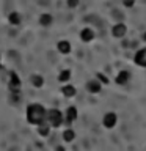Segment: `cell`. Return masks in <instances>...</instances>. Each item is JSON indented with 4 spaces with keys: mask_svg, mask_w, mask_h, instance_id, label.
Here are the masks:
<instances>
[{
    "mask_svg": "<svg viewBox=\"0 0 146 151\" xmlns=\"http://www.w3.org/2000/svg\"><path fill=\"white\" fill-rule=\"evenodd\" d=\"M46 115H47V110L41 104H30L27 109V120L28 123L31 124H39V123L46 121Z\"/></svg>",
    "mask_w": 146,
    "mask_h": 151,
    "instance_id": "cell-1",
    "label": "cell"
},
{
    "mask_svg": "<svg viewBox=\"0 0 146 151\" xmlns=\"http://www.w3.org/2000/svg\"><path fill=\"white\" fill-rule=\"evenodd\" d=\"M46 120H47V123H49L52 127H58V126H61V123H63L64 116H63V113H61L58 109H52V110L47 112Z\"/></svg>",
    "mask_w": 146,
    "mask_h": 151,
    "instance_id": "cell-2",
    "label": "cell"
},
{
    "mask_svg": "<svg viewBox=\"0 0 146 151\" xmlns=\"http://www.w3.org/2000/svg\"><path fill=\"white\" fill-rule=\"evenodd\" d=\"M118 123V116L115 112H107L105 115L102 118V124L107 127V129H112V127H115Z\"/></svg>",
    "mask_w": 146,
    "mask_h": 151,
    "instance_id": "cell-3",
    "label": "cell"
},
{
    "mask_svg": "<svg viewBox=\"0 0 146 151\" xmlns=\"http://www.w3.org/2000/svg\"><path fill=\"white\" fill-rule=\"evenodd\" d=\"M127 33V25L124 22H116L112 28V35L115 38H124Z\"/></svg>",
    "mask_w": 146,
    "mask_h": 151,
    "instance_id": "cell-4",
    "label": "cell"
},
{
    "mask_svg": "<svg viewBox=\"0 0 146 151\" xmlns=\"http://www.w3.org/2000/svg\"><path fill=\"white\" fill-rule=\"evenodd\" d=\"M134 63L140 68H146V47L145 49H140L134 57Z\"/></svg>",
    "mask_w": 146,
    "mask_h": 151,
    "instance_id": "cell-5",
    "label": "cell"
},
{
    "mask_svg": "<svg viewBox=\"0 0 146 151\" xmlns=\"http://www.w3.org/2000/svg\"><path fill=\"white\" fill-rule=\"evenodd\" d=\"M87 90L91 94H97V93H101V90H102V83L99 82L97 79H93L87 83Z\"/></svg>",
    "mask_w": 146,
    "mask_h": 151,
    "instance_id": "cell-6",
    "label": "cell"
},
{
    "mask_svg": "<svg viewBox=\"0 0 146 151\" xmlns=\"http://www.w3.org/2000/svg\"><path fill=\"white\" fill-rule=\"evenodd\" d=\"M64 120L68 124H71L72 121L77 120V109H75L74 106H69L68 109H66V113H64Z\"/></svg>",
    "mask_w": 146,
    "mask_h": 151,
    "instance_id": "cell-7",
    "label": "cell"
},
{
    "mask_svg": "<svg viewBox=\"0 0 146 151\" xmlns=\"http://www.w3.org/2000/svg\"><path fill=\"white\" fill-rule=\"evenodd\" d=\"M115 80H116L118 85H126V83L130 80V73H129V71H126V69H122V71H120V73H118V76H116Z\"/></svg>",
    "mask_w": 146,
    "mask_h": 151,
    "instance_id": "cell-8",
    "label": "cell"
},
{
    "mask_svg": "<svg viewBox=\"0 0 146 151\" xmlns=\"http://www.w3.org/2000/svg\"><path fill=\"white\" fill-rule=\"evenodd\" d=\"M80 40H82L83 42H89L94 40V32L91 30V28H83L82 32H80Z\"/></svg>",
    "mask_w": 146,
    "mask_h": 151,
    "instance_id": "cell-9",
    "label": "cell"
},
{
    "mask_svg": "<svg viewBox=\"0 0 146 151\" xmlns=\"http://www.w3.org/2000/svg\"><path fill=\"white\" fill-rule=\"evenodd\" d=\"M19 87H21V79L17 77V74H11L9 76V88L11 91H19Z\"/></svg>",
    "mask_w": 146,
    "mask_h": 151,
    "instance_id": "cell-10",
    "label": "cell"
},
{
    "mask_svg": "<svg viewBox=\"0 0 146 151\" xmlns=\"http://www.w3.org/2000/svg\"><path fill=\"white\" fill-rule=\"evenodd\" d=\"M49 132H50V124H49V123L42 121V123L38 124V134H39V135L47 137V135H49Z\"/></svg>",
    "mask_w": 146,
    "mask_h": 151,
    "instance_id": "cell-11",
    "label": "cell"
},
{
    "mask_svg": "<svg viewBox=\"0 0 146 151\" xmlns=\"http://www.w3.org/2000/svg\"><path fill=\"white\" fill-rule=\"evenodd\" d=\"M57 49H58L60 54H69L71 52V42L69 41H60L58 44H57Z\"/></svg>",
    "mask_w": 146,
    "mask_h": 151,
    "instance_id": "cell-12",
    "label": "cell"
},
{
    "mask_svg": "<svg viewBox=\"0 0 146 151\" xmlns=\"http://www.w3.org/2000/svg\"><path fill=\"white\" fill-rule=\"evenodd\" d=\"M61 93H63L66 98H74L75 93H77V90H75V87H72V85H64V87L61 88Z\"/></svg>",
    "mask_w": 146,
    "mask_h": 151,
    "instance_id": "cell-13",
    "label": "cell"
},
{
    "mask_svg": "<svg viewBox=\"0 0 146 151\" xmlns=\"http://www.w3.org/2000/svg\"><path fill=\"white\" fill-rule=\"evenodd\" d=\"M52 22H54V17H52V14H47V13L41 14L39 24H41L42 27H49V25H52Z\"/></svg>",
    "mask_w": 146,
    "mask_h": 151,
    "instance_id": "cell-14",
    "label": "cell"
},
{
    "mask_svg": "<svg viewBox=\"0 0 146 151\" xmlns=\"http://www.w3.org/2000/svg\"><path fill=\"white\" fill-rule=\"evenodd\" d=\"M75 139V132L72 131V129H64V132H63V140L64 142H72Z\"/></svg>",
    "mask_w": 146,
    "mask_h": 151,
    "instance_id": "cell-15",
    "label": "cell"
},
{
    "mask_svg": "<svg viewBox=\"0 0 146 151\" xmlns=\"http://www.w3.org/2000/svg\"><path fill=\"white\" fill-rule=\"evenodd\" d=\"M8 19H9V22H11L13 25H19V24H21V16H19V13H16V11L9 13Z\"/></svg>",
    "mask_w": 146,
    "mask_h": 151,
    "instance_id": "cell-16",
    "label": "cell"
},
{
    "mask_svg": "<svg viewBox=\"0 0 146 151\" xmlns=\"http://www.w3.org/2000/svg\"><path fill=\"white\" fill-rule=\"evenodd\" d=\"M31 83L35 85L36 88H39V87H42V83H44V79H42L41 76H38V74H33L31 76Z\"/></svg>",
    "mask_w": 146,
    "mask_h": 151,
    "instance_id": "cell-17",
    "label": "cell"
},
{
    "mask_svg": "<svg viewBox=\"0 0 146 151\" xmlns=\"http://www.w3.org/2000/svg\"><path fill=\"white\" fill-rule=\"evenodd\" d=\"M71 79V71L69 69H63L60 73V76H58V80L60 82H68V80Z\"/></svg>",
    "mask_w": 146,
    "mask_h": 151,
    "instance_id": "cell-18",
    "label": "cell"
},
{
    "mask_svg": "<svg viewBox=\"0 0 146 151\" xmlns=\"http://www.w3.org/2000/svg\"><path fill=\"white\" fill-rule=\"evenodd\" d=\"M96 79H97L102 85H107V83H108V77H107L105 74H102V73H97V74H96Z\"/></svg>",
    "mask_w": 146,
    "mask_h": 151,
    "instance_id": "cell-19",
    "label": "cell"
},
{
    "mask_svg": "<svg viewBox=\"0 0 146 151\" xmlns=\"http://www.w3.org/2000/svg\"><path fill=\"white\" fill-rule=\"evenodd\" d=\"M122 3H124L126 8H132L135 5V0H122Z\"/></svg>",
    "mask_w": 146,
    "mask_h": 151,
    "instance_id": "cell-20",
    "label": "cell"
},
{
    "mask_svg": "<svg viewBox=\"0 0 146 151\" xmlns=\"http://www.w3.org/2000/svg\"><path fill=\"white\" fill-rule=\"evenodd\" d=\"M79 5V0H68V6L69 8H75Z\"/></svg>",
    "mask_w": 146,
    "mask_h": 151,
    "instance_id": "cell-21",
    "label": "cell"
},
{
    "mask_svg": "<svg viewBox=\"0 0 146 151\" xmlns=\"http://www.w3.org/2000/svg\"><path fill=\"white\" fill-rule=\"evenodd\" d=\"M57 151H64L63 146H57Z\"/></svg>",
    "mask_w": 146,
    "mask_h": 151,
    "instance_id": "cell-22",
    "label": "cell"
},
{
    "mask_svg": "<svg viewBox=\"0 0 146 151\" xmlns=\"http://www.w3.org/2000/svg\"><path fill=\"white\" fill-rule=\"evenodd\" d=\"M143 41H145V42H146V32H145V33H143Z\"/></svg>",
    "mask_w": 146,
    "mask_h": 151,
    "instance_id": "cell-23",
    "label": "cell"
}]
</instances>
